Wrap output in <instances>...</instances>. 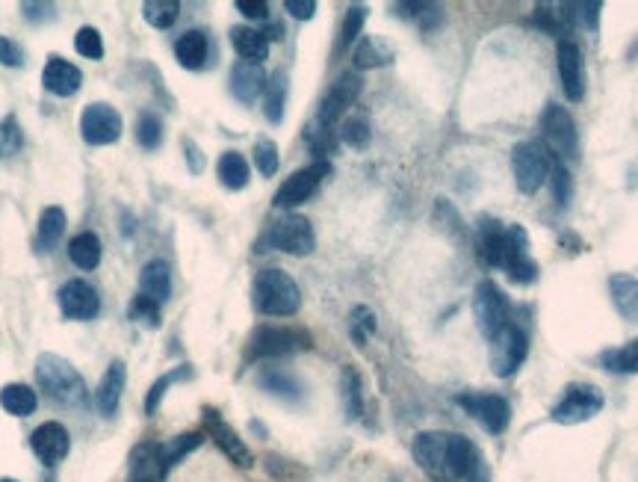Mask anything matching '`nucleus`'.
Masks as SVG:
<instances>
[{
    "label": "nucleus",
    "instance_id": "obj_1",
    "mask_svg": "<svg viewBox=\"0 0 638 482\" xmlns=\"http://www.w3.org/2000/svg\"><path fill=\"white\" fill-rule=\"evenodd\" d=\"M479 237V255L488 267L506 270L511 281L532 284L538 278V264L529 258V237L523 225H503L491 216H485L476 228Z\"/></svg>",
    "mask_w": 638,
    "mask_h": 482
},
{
    "label": "nucleus",
    "instance_id": "obj_2",
    "mask_svg": "<svg viewBox=\"0 0 638 482\" xmlns=\"http://www.w3.org/2000/svg\"><path fill=\"white\" fill-rule=\"evenodd\" d=\"M36 382L45 391V397L60 406L80 409L89 403V388H86L83 376L77 373V367L71 361H65L63 355L42 352L36 358Z\"/></svg>",
    "mask_w": 638,
    "mask_h": 482
},
{
    "label": "nucleus",
    "instance_id": "obj_3",
    "mask_svg": "<svg viewBox=\"0 0 638 482\" xmlns=\"http://www.w3.org/2000/svg\"><path fill=\"white\" fill-rule=\"evenodd\" d=\"M252 302L266 317H293L302 308V290L284 270H260L252 284Z\"/></svg>",
    "mask_w": 638,
    "mask_h": 482
},
{
    "label": "nucleus",
    "instance_id": "obj_4",
    "mask_svg": "<svg viewBox=\"0 0 638 482\" xmlns=\"http://www.w3.org/2000/svg\"><path fill=\"white\" fill-rule=\"evenodd\" d=\"M314 246H317L314 225L305 216H299V213H287L284 219H278V222L269 225V231L257 243V252L278 249V252H287V255H299L302 258V255H311Z\"/></svg>",
    "mask_w": 638,
    "mask_h": 482
},
{
    "label": "nucleus",
    "instance_id": "obj_5",
    "mask_svg": "<svg viewBox=\"0 0 638 482\" xmlns=\"http://www.w3.org/2000/svg\"><path fill=\"white\" fill-rule=\"evenodd\" d=\"M473 317H476L479 332H482L488 341H494L500 332L509 329L511 302L509 296H506V290H503L497 281L485 278V281L476 284V293H473Z\"/></svg>",
    "mask_w": 638,
    "mask_h": 482
},
{
    "label": "nucleus",
    "instance_id": "obj_6",
    "mask_svg": "<svg viewBox=\"0 0 638 482\" xmlns=\"http://www.w3.org/2000/svg\"><path fill=\"white\" fill-rule=\"evenodd\" d=\"M511 166H514V178H517V190L532 196L550 181V172L556 163H553V154L541 142L529 139V142L514 145Z\"/></svg>",
    "mask_w": 638,
    "mask_h": 482
},
{
    "label": "nucleus",
    "instance_id": "obj_7",
    "mask_svg": "<svg viewBox=\"0 0 638 482\" xmlns=\"http://www.w3.org/2000/svg\"><path fill=\"white\" fill-rule=\"evenodd\" d=\"M311 346H314L311 332L299 326H260L249 341L246 358H284Z\"/></svg>",
    "mask_w": 638,
    "mask_h": 482
},
{
    "label": "nucleus",
    "instance_id": "obj_8",
    "mask_svg": "<svg viewBox=\"0 0 638 482\" xmlns=\"http://www.w3.org/2000/svg\"><path fill=\"white\" fill-rule=\"evenodd\" d=\"M455 403L470 414L485 432L491 435H503L511 423V403L500 394H488V391H467L458 394Z\"/></svg>",
    "mask_w": 638,
    "mask_h": 482
},
{
    "label": "nucleus",
    "instance_id": "obj_9",
    "mask_svg": "<svg viewBox=\"0 0 638 482\" xmlns=\"http://www.w3.org/2000/svg\"><path fill=\"white\" fill-rule=\"evenodd\" d=\"M606 406V397L597 385H588V382H574L565 388V397L553 406L550 417L556 423H565V426H574V423H585L591 417L603 412Z\"/></svg>",
    "mask_w": 638,
    "mask_h": 482
},
{
    "label": "nucleus",
    "instance_id": "obj_10",
    "mask_svg": "<svg viewBox=\"0 0 638 482\" xmlns=\"http://www.w3.org/2000/svg\"><path fill=\"white\" fill-rule=\"evenodd\" d=\"M80 137L89 145H113L122 137V116L116 107L95 101L86 104L80 113Z\"/></svg>",
    "mask_w": 638,
    "mask_h": 482
},
{
    "label": "nucleus",
    "instance_id": "obj_11",
    "mask_svg": "<svg viewBox=\"0 0 638 482\" xmlns=\"http://www.w3.org/2000/svg\"><path fill=\"white\" fill-rule=\"evenodd\" d=\"M328 175H331V163H328V160H317V163H311V166L293 172V175L281 184V190L275 193V207L290 210V207L305 205V202L317 193L319 184H322Z\"/></svg>",
    "mask_w": 638,
    "mask_h": 482
},
{
    "label": "nucleus",
    "instance_id": "obj_12",
    "mask_svg": "<svg viewBox=\"0 0 638 482\" xmlns=\"http://www.w3.org/2000/svg\"><path fill=\"white\" fill-rule=\"evenodd\" d=\"M526 355H529L526 332H523L520 326L511 323L506 332H500V335L491 341V370H494V376H500V379L514 376V373L523 367Z\"/></svg>",
    "mask_w": 638,
    "mask_h": 482
},
{
    "label": "nucleus",
    "instance_id": "obj_13",
    "mask_svg": "<svg viewBox=\"0 0 638 482\" xmlns=\"http://www.w3.org/2000/svg\"><path fill=\"white\" fill-rule=\"evenodd\" d=\"M541 131H544V139L547 145L565 157V160H574L579 154V137H576V125L571 119V113L559 104H547L544 113H541Z\"/></svg>",
    "mask_w": 638,
    "mask_h": 482
},
{
    "label": "nucleus",
    "instance_id": "obj_14",
    "mask_svg": "<svg viewBox=\"0 0 638 482\" xmlns=\"http://www.w3.org/2000/svg\"><path fill=\"white\" fill-rule=\"evenodd\" d=\"M361 89H364V80L355 74V71H346V74H340L334 83H331V89H328V95L322 98V104H319V113H317V125L322 128H334V122L358 101V95H361Z\"/></svg>",
    "mask_w": 638,
    "mask_h": 482
},
{
    "label": "nucleus",
    "instance_id": "obj_15",
    "mask_svg": "<svg viewBox=\"0 0 638 482\" xmlns=\"http://www.w3.org/2000/svg\"><path fill=\"white\" fill-rule=\"evenodd\" d=\"M57 299H60V311H63L65 320H80V323H86V320H95V317L101 314V296H98V290H95L89 281H83V278L65 281L63 287H60V293H57Z\"/></svg>",
    "mask_w": 638,
    "mask_h": 482
},
{
    "label": "nucleus",
    "instance_id": "obj_16",
    "mask_svg": "<svg viewBox=\"0 0 638 482\" xmlns=\"http://www.w3.org/2000/svg\"><path fill=\"white\" fill-rule=\"evenodd\" d=\"M30 447L36 453V459L48 468H57L60 462H65V456L71 453V435L65 429L63 423L57 420H48L42 426L33 429L30 435Z\"/></svg>",
    "mask_w": 638,
    "mask_h": 482
},
{
    "label": "nucleus",
    "instance_id": "obj_17",
    "mask_svg": "<svg viewBox=\"0 0 638 482\" xmlns=\"http://www.w3.org/2000/svg\"><path fill=\"white\" fill-rule=\"evenodd\" d=\"M449 432H420L411 444L414 462L438 482H447Z\"/></svg>",
    "mask_w": 638,
    "mask_h": 482
},
{
    "label": "nucleus",
    "instance_id": "obj_18",
    "mask_svg": "<svg viewBox=\"0 0 638 482\" xmlns=\"http://www.w3.org/2000/svg\"><path fill=\"white\" fill-rule=\"evenodd\" d=\"M204 426H207V435L213 438V444H216L237 468H252V465H255V456H252V450L246 447V441L219 417L216 409H204Z\"/></svg>",
    "mask_w": 638,
    "mask_h": 482
},
{
    "label": "nucleus",
    "instance_id": "obj_19",
    "mask_svg": "<svg viewBox=\"0 0 638 482\" xmlns=\"http://www.w3.org/2000/svg\"><path fill=\"white\" fill-rule=\"evenodd\" d=\"M556 57H559V77H562V89L571 101H582L585 98V57H582V48L576 45L574 39H559V48H556Z\"/></svg>",
    "mask_w": 638,
    "mask_h": 482
},
{
    "label": "nucleus",
    "instance_id": "obj_20",
    "mask_svg": "<svg viewBox=\"0 0 638 482\" xmlns=\"http://www.w3.org/2000/svg\"><path fill=\"white\" fill-rule=\"evenodd\" d=\"M166 462H163V444L160 441H139L130 450L128 482H163L166 480Z\"/></svg>",
    "mask_w": 638,
    "mask_h": 482
},
{
    "label": "nucleus",
    "instance_id": "obj_21",
    "mask_svg": "<svg viewBox=\"0 0 638 482\" xmlns=\"http://www.w3.org/2000/svg\"><path fill=\"white\" fill-rule=\"evenodd\" d=\"M125 382H128V367H125V361L116 358V361L107 367V373L101 376L98 391H95V406H98L101 417H113V414L119 412Z\"/></svg>",
    "mask_w": 638,
    "mask_h": 482
},
{
    "label": "nucleus",
    "instance_id": "obj_22",
    "mask_svg": "<svg viewBox=\"0 0 638 482\" xmlns=\"http://www.w3.org/2000/svg\"><path fill=\"white\" fill-rule=\"evenodd\" d=\"M42 86L57 98H71L83 86V74L63 57H48V66L42 71Z\"/></svg>",
    "mask_w": 638,
    "mask_h": 482
},
{
    "label": "nucleus",
    "instance_id": "obj_23",
    "mask_svg": "<svg viewBox=\"0 0 638 482\" xmlns=\"http://www.w3.org/2000/svg\"><path fill=\"white\" fill-rule=\"evenodd\" d=\"M266 80H269V77L263 74L260 66L240 60V63L231 69V95H234L237 101H243V104H252L257 95H263Z\"/></svg>",
    "mask_w": 638,
    "mask_h": 482
},
{
    "label": "nucleus",
    "instance_id": "obj_24",
    "mask_svg": "<svg viewBox=\"0 0 638 482\" xmlns=\"http://www.w3.org/2000/svg\"><path fill=\"white\" fill-rule=\"evenodd\" d=\"M139 293L163 305L172 296V270L166 261H148L139 273Z\"/></svg>",
    "mask_w": 638,
    "mask_h": 482
},
{
    "label": "nucleus",
    "instance_id": "obj_25",
    "mask_svg": "<svg viewBox=\"0 0 638 482\" xmlns=\"http://www.w3.org/2000/svg\"><path fill=\"white\" fill-rule=\"evenodd\" d=\"M260 388L266 394L278 397V400H287V403H299L305 397V385L293 373H287L281 367H266L260 373Z\"/></svg>",
    "mask_w": 638,
    "mask_h": 482
},
{
    "label": "nucleus",
    "instance_id": "obj_26",
    "mask_svg": "<svg viewBox=\"0 0 638 482\" xmlns=\"http://www.w3.org/2000/svg\"><path fill=\"white\" fill-rule=\"evenodd\" d=\"M355 69L367 71V69H382V66H390L396 60V51L390 42H384L382 36H364L358 45H355Z\"/></svg>",
    "mask_w": 638,
    "mask_h": 482
},
{
    "label": "nucleus",
    "instance_id": "obj_27",
    "mask_svg": "<svg viewBox=\"0 0 638 482\" xmlns=\"http://www.w3.org/2000/svg\"><path fill=\"white\" fill-rule=\"evenodd\" d=\"M231 45L246 63H255V66L269 57V39L263 36V30H255V27H231Z\"/></svg>",
    "mask_w": 638,
    "mask_h": 482
},
{
    "label": "nucleus",
    "instance_id": "obj_28",
    "mask_svg": "<svg viewBox=\"0 0 638 482\" xmlns=\"http://www.w3.org/2000/svg\"><path fill=\"white\" fill-rule=\"evenodd\" d=\"M207 51H210V42H207V33H204V30H187V33L175 42V57H178V63L190 71L204 69Z\"/></svg>",
    "mask_w": 638,
    "mask_h": 482
},
{
    "label": "nucleus",
    "instance_id": "obj_29",
    "mask_svg": "<svg viewBox=\"0 0 638 482\" xmlns=\"http://www.w3.org/2000/svg\"><path fill=\"white\" fill-rule=\"evenodd\" d=\"M65 234V210L51 205L39 213V228H36V249L39 252H54L57 243Z\"/></svg>",
    "mask_w": 638,
    "mask_h": 482
},
{
    "label": "nucleus",
    "instance_id": "obj_30",
    "mask_svg": "<svg viewBox=\"0 0 638 482\" xmlns=\"http://www.w3.org/2000/svg\"><path fill=\"white\" fill-rule=\"evenodd\" d=\"M216 172H219V181H222L225 190H243V187L249 184V178H252L249 160H246L240 151H225V154L219 157Z\"/></svg>",
    "mask_w": 638,
    "mask_h": 482
},
{
    "label": "nucleus",
    "instance_id": "obj_31",
    "mask_svg": "<svg viewBox=\"0 0 638 482\" xmlns=\"http://www.w3.org/2000/svg\"><path fill=\"white\" fill-rule=\"evenodd\" d=\"M0 406H3V412L15 414V417H27V414L36 412L39 397H36V391L30 385L12 382V385L0 388Z\"/></svg>",
    "mask_w": 638,
    "mask_h": 482
},
{
    "label": "nucleus",
    "instance_id": "obj_32",
    "mask_svg": "<svg viewBox=\"0 0 638 482\" xmlns=\"http://www.w3.org/2000/svg\"><path fill=\"white\" fill-rule=\"evenodd\" d=\"M68 258L80 270H95L101 264V240H98V234H92V231L77 234L68 243Z\"/></svg>",
    "mask_w": 638,
    "mask_h": 482
},
{
    "label": "nucleus",
    "instance_id": "obj_33",
    "mask_svg": "<svg viewBox=\"0 0 638 482\" xmlns=\"http://www.w3.org/2000/svg\"><path fill=\"white\" fill-rule=\"evenodd\" d=\"M284 104H287V74L284 71H275L266 80V89H263V113H266V119L272 125H281Z\"/></svg>",
    "mask_w": 638,
    "mask_h": 482
},
{
    "label": "nucleus",
    "instance_id": "obj_34",
    "mask_svg": "<svg viewBox=\"0 0 638 482\" xmlns=\"http://www.w3.org/2000/svg\"><path fill=\"white\" fill-rule=\"evenodd\" d=\"M612 287V299H615V308L627 317L638 323V281L630 276H612L609 281Z\"/></svg>",
    "mask_w": 638,
    "mask_h": 482
},
{
    "label": "nucleus",
    "instance_id": "obj_35",
    "mask_svg": "<svg viewBox=\"0 0 638 482\" xmlns=\"http://www.w3.org/2000/svg\"><path fill=\"white\" fill-rule=\"evenodd\" d=\"M184 379H192V367L190 364H181V367H172L169 373H163L151 388H148V397H145V414H154L160 409V403H163V397L169 394V388L172 385H178V382H184Z\"/></svg>",
    "mask_w": 638,
    "mask_h": 482
},
{
    "label": "nucleus",
    "instance_id": "obj_36",
    "mask_svg": "<svg viewBox=\"0 0 638 482\" xmlns=\"http://www.w3.org/2000/svg\"><path fill=\"white\" fill-rule=\"evenodd\" d=\"M204 441L201 432H184V435H175L163 444V462H166V471H172L178 462H184L190 456L192 450H198Z\"/></svg>",
    "mask_w": 638,
    "mask_h": 482
},
{
    "label": "nucleus",
    "instance_id": "obj_37",
    "mask_svg": "<svg viewBox=\"0 0 638 482\" xmlns=\"http://www.w3.org/2000/svg\"><path fill=\"white\" fill-rule=\"evenodd\" d=\"M343 406H346V417L349 420H358L361 412H364V385H361V376L355 367H346L343 370Z\"/></svg>",
    "mask_w": 638,
    "mask_h": 482
},
{
    "label": "nucleus",
    "instance_id": "obj_38",
    "mask_svg": "<svg viewBox=\"0 0 638 482\" xmlns=\"http://www.w3.org/2000/svg\"><path fill=\"white\" fill-rule=\"evenodd\" d=\"M559 21L562 27L571 24V27H585V30H597V18H600V3H562L559 6Z\"/></svg>",
    "mask_w": 638,
    "mask_h": 482
},
{
    "label": "nucleus",
    "instance_id": "obj_39",
    "mask_svg": "<svg viewBox=\"0 0 638 482\" xmlns=\"http://www.w3.org/2000/svg\"><path fill=\"white\" fill-rule=\"evenodd\" d=\"M600 364L609 373H638V338L621 349H606L600 355Z\"/></svg>",
    "mask_w": 638,
    "mask_h": 482
},
{
    "label": "nucleus",
    "instance_id": "obj_40",
    "mask_svg": "<svg viewBox=\"0 0 638 482\" xmlns=\"http://www.w3.org/2000/svg\"><path fill=\"white\" fill-rule=\"evenodd\" d=\"M142 15H145V21H148L151 27L169 30V27L178 21V15H181V3H178V0H148V3L142 6Z\"/></svg>",
    "mask_w": 638,
    "mask_h": 482
},
{
    "label": "nucleus",
    "instance_id": "obj_41",
    "mask_svg": "<svg viewBox=\"0 0 638 482\" xmlns=\"http://www.w3.org/2000/svg\"><path fill=\"white\" fill-rule=\"evenodd\" d=\"M364 21H367V6H349V9H346L343 27H340V39H337V54H343V51L361 36Z\"/></svg>",
    "mask_w": 638,
    "mask_h": 482
},
{
    "label": "nucleus",
    "instance_id": "obj_42",
    "mask_svg": "<svg viewBox=\"0 0 638 482\" xmlns=\"http://www.w3.org/2000/svg\"><path fill=\"white\" fill-rule=\"evenodd\" d=\"M128 320L130 323H142L148 329H157L160 326V305L148 296H133L128 305Z\"/></svg>",
    "mask_w": 638,
    "mask_h": 482
},
{
    "label": "nucleus",
    "instance_id": "obj_43",
    "mask_svg": "<svg viewBox=\"0 0 638 482\" xmlns=\"http://www.w3.org/2000/svg\"><path fill=\"white\" fill-rule=\"evenodd\" d=\"M136 142H139L145 151L160 148V142H163V122H160L154 113H142V116H139V122H136Z\"/></svg>",
    "mask_w": 638,
    "mask_h": 482
},
{
    "label": "nucleus",
    "instance_id": "obj_44",
    "mask_svg": "<svg viewBox=\"0 0 638 482\" xmlns=\"http://www.w3.org/2000/svg\"><path fill=\"white\" fill-rule=\"evenodd\" d=\"M74 48L86 60H101L104 57V39H101V33L95 27H80L77 36H74Z\"/></svg>",
    "mask_w": 638,
    "mask_h": 482
},
{
    "label": "nucleus",
    "instance_id": "obj_45",
    "mask_svg": "<svg viewBox=\"0 0 638 482\" xmlns=\"http://www.w3.org/2000/svg\"><path fill=\"white\" fill-rule=\"evenodd\" d=\"M278 163H281V157H278V145L272 142V139H257L255 142V166L257 172L263 175V178H272L275 172H278Z\"/></svg>",
    "mask_w": 638,
    "mask_h": 482
},
{
    "label": "nucleus",
    "instance_id": "obj_46",
    "mask_svg": "<svg viewBox=\"0 0 638 482\" xmlns=\"http://www.w3.org/2000/svg\"><path fill=\"white\" fill-rule=\"evenodd\" d=\"M340 139L349 148H367L370 145V125H367V119H361V116L346 119L343 122V131H340Z\"/></svg>",
    "mask_w": 638,
    "mask_h": 482
},
{
    "label": "nucleus",
    "instance_id": "obj_47",
    "mask_svg": "<svg viewBox=\"0 0 638 482\" xmlns=\"http://www.w3.org/2000/svg\"><path fill=\"white\" fill-rule=\"evenodd\" d=\"M373 332H376V314L367 305H358L352 311V338H355V344L364 346L367 335H373Z\"/></svg>",
    "mask_w": 638,
    "mask_h": 482
},
{
    "label": "nucleus",
    "instance_id": "obj_48",
    "mask_svg": "<svg viewBox=\"0 0 638 482\" xmlns=\"http://www.w3.org/2000/svg\"><path fill=\"white\" fill-rule=\"evenodd\" d=\"M550 190H553L556 205L568 207V202H571V175L562 163H556L553 172H550Z\"/></svg>",
    "mask_w": 638,
    "mask_h": 482
},
{
    "label": "nucleus",
    "instance_id": "obj_49",
    "mask_svg": "<svg viewBox=\"0 0 638 482\" xmlns=\"http://www.w3.org/2000/svg\"><path fill=\"white\" fill-rule=\"evenodd\" d=\"M21 148V128L15 116H6L0 125V154H15Z\"/></svg>",
    "mask_w": 638,
    "mask_h": 482
},
{
    "label": "nucleus",
    "instance_id": "obj_50",
    "mask_svg": "<svg viewBox=\"0 0 638 482\" xmlns=\"http://www.w3.org/2000/svg\"><path fill=\"white\" fill-rule=\"evenodd\" d=\"M21 9H24V18L33 24H39V21L45 24V21L57 18V6H51V3H21Z\"/></svg>",
    "mask_w": 638,
    "mask_h": 482
},
{
    "label": "nucleus",
    "instance_id": "obj_51",
    "mask_svg": "<svg viewBox=\"0 0 638 482\" xmlns=\"http://www.w3.org/2000/svg\"><path fill=\"white\" fill-rule=\"evenodd\" d=\"M0 63H3V66H12V69L24 66V51H21V45L12 42V39H6V36H0Z\"/></svg>",
    "mask_w": 638,
    "mask_h": 482
},
{
    "label": "nucleus",
    "instance_id": "obj_52",
    "mask_svg": "<svg viewBox=\"0 0 638 482\" xmlns=\"http://www.w3.org/2000/svg\"><path fill=\"white\" fill-rule=\"evenodd\" d=\"M181 145H184V157H187V163H190V172L192 175H201V172H204V154H201V148H198L190 137L181 139Z\"/></svg>",
    "mask_w": 638,
    "mask_h": 482
},
{
    "label": "nucleus",
    "instance_id": "obj_53",
    "mask_svg": "<svg viewBox=\"0 0 638 482\" xmlns=\"http://www.w3.org/2000/svg\"><path fill=\"white\" fill-rule=\"evenodd\" d=\"M284 9H287L293 18H299V21H311L314 12H317V3H314V0H287Z\"/></svg>",
    "mask_w": 638,
    "mask_h": 482
},
{
    "label": "nucleus",
    "instance_id": "obj_54",
    "mask_svg": "<svg viewBox=\"0 0 638 482\" xmlns=\"http://www.w3.org/2000/svg\"><path fill=\"white\" fill-rule=\"evenodd\" d=\"M237 12H243L246 18H255V21L269 18V6L260 3V0H237Z\"/></svg>",
    "mask_w": 638,
    "mask_h": 482
},
{
    "label": "nucleus",
    "instance_id": "obj_55",
    "mask_svg": "<svg viewBox=\"0 0 638 482\" xmlns=\"http://www.w3.org/2000/svg\"><path fill=\"white\" fill-rule=\"evenodd\" d=\"M0 482H18V480H9V477H3V480H0Z\"/></svg>",
    "mask_w": 638,
    "mask_h": 482
}]
</instances>
